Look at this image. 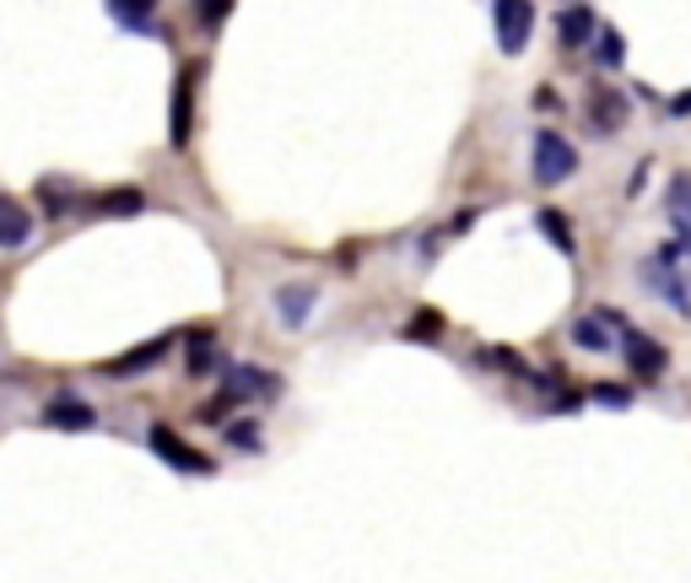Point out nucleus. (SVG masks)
Listing matches in <instances>:
<instances>
[{
  "instance_id": "nucleus-17",
  "label": "nucleus",
  "mask_w": 691,
  "mask_h": 583,
  "mask_svg": "<svg viewBox=\"0 0 691 583\" xmlns=\"http://www.w3.org/2000/svg\"><path fill=\"white\" fill-rule=\"evenodd\" d=\"M400 335H405V340H422V346H433V340L443 335V314H438V309H422L416 319L400 329Z\"/></svg>"
},
{
  "instance_id": "nucleus-10",
  "label": "nucleus",
  "mask_w": 691,
  "mask_h": 583,
  "mask_svg": "<svg viewBox=\"0 0 691 583\" xmlns=\"http://www.w3.org/2000/svg\"><path fill=\"white\" fill-rule=\"evenodd\" d=\"M670 227H676L681 249L691 255V173H676V179H670Z\"/></svg>"
},
{
  "instance_id": "nucleus-3",
  "label": "nucleus",
  "mask_w": 691,
  "mask_h": 583,
  "mask_svg": "<svg viewBox=\"0 0 691 583\" xmlns=\"http://www.w3.org/2000/svg\"><path fill=\"white\" fill-rule=\"evenodd\" d=\"M492 27H498V49L503 55H524L530 27H535V5L530 0H492Z\"/></svg>"
},
{
  "instance_id": "nucleus-24",
  "label": "nucleus",
  "mask_w": 691,
  "mask_h": 583,
  "mask_svg": "<svg viewBox=\"0 0 691 583\" xmlns=\"http://www.w3.org/2000/svg\"><path fill=\"white\" fill-rule=\"evenodd\" d=\"M691 114V92H681V98H670V120H687Z\"/></svg>"
},
{
  "instance_id": "nucleus-18",
  "label": "nucleus",
  "mask_w": 691,
  "mask_h": 583,
  "mask_svg": "<svg viewBox=\"0 0 691 583\" xmlns=\"http://www.w3.org/2000/svg\"><path fill=\"white\" fill-rule=\"evenodd\" d=\"M481 362H487V368H503V373H513V379H530L524 357H519V351H508V346H481Z\"/></svg>"
},
{
  "instance_id": "nucleus-7",
  "label": "nucleus",
  "mask_w": 691,
  "mask_h": 583,
  "mask_svg": "<svg viewBox=\"0 0 691 583\" xmlns=\"http://www.w3.org/2000/svg\"><path fill=\"white\" fill-rule=\"evenodd\" d=\"M44 427H55V433H87V427H98V411L87 400H49L44 405Z\"/></svg>"
},
{
  "instance_id": "nucleus-8",
  "label": "nucleus",
  "mask_w": 691,
  "mask_h": 583,
  "mask_svg": "<svg viewBox=\"0 0 691 583\" xmlns=\"http://www.w3.org/2000/svg\"><path fill=\"white\" fill-rule=\"evenodd\" d=\"M189 92H194V65H185V70H179V81H174V120H168V141H174L179 152L189 146V120H194Z\"/></svg>"
},
{
  "instance_id": "nucleus-13",
  "label": "nucleus",
  "mask_w": 691,
  "mask_h": 583,
  "mask_svg": "<svg viewBox=\"0 0 691 583\" xmlns=\"http://www.w3.org/2000/svg\"><path fill=\"white\" fill-rule=\"evenodd\" d=\"M622 120H627V92H616V87H594V125L605 130H622Z\"/></svg>"
},
{
  "instance_id": "nucleus-11",
  "label": "nucleus",
  "mask_w": 691,
  "mask_h": 583,
  "mask_svg": "<svg viewBox=\"0 0 691 583\" xmlns=\"http://www.w3.org/2000/svg\"><path fill=\"white\" fill-rule=\"evenodd\" d=\"M594 27H600V22H594V11H589V5H567L562 22H557V38H562L567 49H583V44L594 38Z\"/></svg>"
},
{
  "instance_id": "nucleus-23",
  "label": "nucleus",
  "mask_w": 691,
  "mask_h": 583,
  "mask_svg": "<svg viewBox=\"0 0 691 583\" xmlns=\"http://www.w3.org/2000/svg\"><path fill=\"white\" fill-rule=\"evenodd\" d=\"M594 400H605V405H632V394H627V389H616V384L594 389Z\"/></svg>"
},
{
  "instance_id": "nucleus-2",
  "label": "nucleus",
  "mask_w": 691,
  "mask_h": 583,
  "mask_svg": "<svg viewBox=\"0 0 691 583\" xmlns=\"http://www.w3.org/2000/svg\"><path fill=\"white\" fill-rule=\"evenodd\" d=\"M676 259H681V244H665L659 255L643 265V276L654 281V292L681 314V319H691V298H687V281H681V270H676Z\"/></svg>"
},
{
  "instance_id": "nucleus-22",
  "label": "nucleus",
  "mask_w": 691,
  "mask_h": 583,
  "mask_svg": "<svg viewBox=\"0 0 691 583\" xmlns=\"http://www.w3.org/2000/svg\"><path fill=\"white\" fill-rule=\"evenodd\" d=\"M600 60H605V65L622 60V38H616V33H605V38H600Z\"/></svg>"
},
{
  "instance_id": "nucleus-6",
  "label": "nucleus",
  "mask_w": 691,
  "mask_h": 583,
  "mask_svg": "<svg viewBox=\"0 0 691 583\" xmlns=\"http://www.w3.org/2000/svg\"><path fill=\"white\" fill-rule=\"evenodd\" d=\"M163 351H168V335L141 340V346H130L125 357H109V362H103V373H109V379H135V373L157 368V362H163Z\"/></svg>"
},
{
  "instance_id": "nucleus-5",
  "label": "nucleus",
  "mask_w": 691,
  "mask_h": 583,
  "mask_svg": "<svg viewBox=\"0 0 691 583\" xmlns=\"http://www.w3.org/2000/svg\"><path fill=\"white\" fill-rule=\"evenodd\" d=\"M146 444L163 453V459H168L174 470H185V475H211V459H205L200 449H189V444L179 438V433H174V427H152V433H146Z\"/></svg>"
},
{
  "instance_id": "nucleus-1",
  "label": "nucleus",
  "mask_w": 691,
  "mask_h": 583,
  "mask_svg": "<svg viewBox=\"0 0 691 583\" xmlns=\"http://www.w3.org/2000/svg\"><path fill=\"white\" fill-rule=\"evenodd\" d=\"M578 173V152H572V141L557 135V130H540L535 135V179L551 190V184H567Z\"/></svg>"
},
{
  "instance_id": "nucleus-21",
  "label": "nucleus",
  "mask_w": 691,
  "mask_h": 583,
  "mask_svg": "<svg viewBox=\"0 0 691 583\" xmlns=\"http://www.w3.org/2000/svg\"><path fill=\"white\" fill-rule=\"evenodd\" d=\"M211 368V335L200 329L194 340H189V373H205Z\"/></svg>"
},
{
  "instance_id": "nucleus-14",
  "label": "nucleus",
  "mask_w": 691,
  "mask_h": 583,
  "mask_svg": "<svg viewBox=\"0 0 691 583\" xmlns=\"http://www.w3.org/2000/svg\"><path fill=\"white\" fill-rule=\"evenodd\" d=\"M227 394H233V400H249V394H276V379H265V368H233Z\"/></svg>"
},
{
  "instance_id": "nucleus-4",
  "label": "nucleus",
  "mask_w": 691,
  "mask_h": 583,
  "mask_svg": "<svg viewBox=\"0 0 691 583\" xmlns=\"http://www.w3.org/2000/svg\"><path fill=\"white\" fill-rule=\"evenodd\" d=\"M622 351H627V368L632 373H643V379H659L665 362H670V351H665L659 340H648L637 324H622Z\"/></svg>"
},
{
  "instance_id": "nucleus-16",
  "label": "nucleus",
  "mask_w": 691,
  "mask_h": 583,
  "mask_svg": "<svg viewBox=\"0 0 691 583\" xmlns=\"http://www.w3.org/2000/svg\"><path fill=\"white\" fill-rule=\"evenodd\" d=\"M276 309H281L292 324H303L309 319V309H314V287H287V292L276 298Z\"/></svg>"
},
{
  "instance_id": "nucleus-19",
  "label": "nucleus",
  "mask_w": 691,
  "mask_h": 583,
  "mask_svg": "<svg viewBox=\"0 0 691 583\" xmlns=\"http://www.w3.org/2000/svg\"><path fill=\"white\" fill-rule=\"evenodd\" d=\"M572 340H578L583 351H611V335L600 329V319H578L572 324Z\"/></svg>"
},
{
  "instance_id": "nucleus-9",
  "label": "nucleus",
  "mask_w": 691,
  "mask_h": 583,
  "mask_svg": "<svg viewBox=\"0 0 691 583\" xmlns=\"http://www.w3.org/2000/svg\"><path fill=\"white\" fill-rule=\"evenodd\" d=\"M33 238V216L22 211V200L0 194V249H22Z\"/></svg>"
},
{
  "instance_id": "nucleus-15",
  "label": "nucleus",
  "mask_w": 691,
  "mask_h": 583,
  "mask_svg": "<svg viewBox=\"0 0 691 583\" xmlns=\"http://www.w3.org/2000/svg\"><path fill=\"white\" fill-rule=\"evenodd\" d=\"M109 11L125 22L130 33H152V11H157V0H109Z\"/></svg>"
},
{
  "instance_id": "nucleus-20",
  "label": "nucleus",
  "mask_w": 691,
  "mask_h": 583,
  "mask_svg": "<svg viewBox=\"0 0 691 583\" xmlns=\"http://www.w3.org/2000/svg\"><path fill=\"white\" fill-rule=\"evenodd\" d=\"M540 227L551 233V244H557L562 255H572V249H578V244H572V227H567V222L557 216V211H540Z\"/></svg>"
},
{
  "instance_id": "nucleus-12",
  "label": "nucleus",
  "mask_w": 691,
  "mask_h": 583,
  "mask_svg": "<svg viewBox=\"0 0 691 583\" xmlns=\"http://www.w3.org/2000/svg\"><path fill=\"white\" fill-rule=\"evenodd\" d=\"M92 211H98V216H141V211H146V194L135 190V184H125V190H103L92 200Z\"/></svg>"
}]
</instances>
